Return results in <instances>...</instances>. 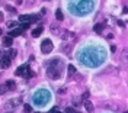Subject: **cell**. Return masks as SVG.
<instances>
[{
	"label": "cell",
	"instance_id": "cell-1",
	"mask_svg": "<svg viewBox=\"0 0 128 113\" xmlns=\"http://www.w3.org/2000/svg\"><path fill=\"white\" fill-rule=\"evenodd\" d=\"M105 60V54L95 48H83L79 54V61L86 67H98Z\"/></svg>",
	"mask_w": 128,
	"mask_h": 113
},
{
	"label": "cell",
	"instance_id": "cell-2",
	"mask_svg": "<svg viewBox=\"0 0 128 113\" xmlns=\"http://www.w3.org/2000/svg\"><path fill=\"white\" fill-rule=\"evenodd\" d=\"M68 9L71 13H74L77 16H83L93 9V1H76V3L71 1L68 4Z\"/></svg>",
	"mask_w": 128,
	"mask_h": 113
},
{
	"label": "cell",
	"instance_id": "cell-3",
	"mask_svg": "<svg viewBox=\"0 0 128 113\" xmlns=\"http://www.w3.org/2000/svg\"><path fill=\"white\" fill-rule=\"evenodd\" d=\"M34 103L36 105V106H39V107H44L45 105H48V102H50V99H51V93L48 91V90H45V89H39V90H36L35 93H34Z\"/></svg>",
	"mask_w": 128,
	"mask_h": 113
},
{
	"label": "cell",
	"instance_id": "cell-4",
	"mask_svg": "<svg viewBox=\"0 0 128 113\" xmlns=\"http://www.w3.org/2000/svg\"><path fill=\"white\" fill-rule=\"evenodd\" d=\"M50 62H51V64H50V67H48V70H47L48 77L52 78V80L60 78V75H61V70H63V65H61V62H60V60L55 58L54 61H50Z\"/></svg>",
	"mask_w": 128,
	"mask_h": 113
},
{
	"label": "cell",
	"instance_id": "cell-5",
	"mask_svg": "<svg viewBox=\"0 0 128 113\" xmlns=\"http://www.w3.org/2000/svg\"><path fill=\"white\" fill-rule=\"evenodd\" d=\"M52 49H54L52 41H50V39H44V41L41 42V51H42L44 54H50Z\"/></svg>",
	"mask_w": 128,
	"mask_h": 113
},
{
	"label": "cell",
	"instance_id": "cell-6",
	"mask_svg": "<svg viewBox=\"0 0 128 113\" xmlns=\"http://www.w3.org/2000/svg\"><path fill=\"white\" fill-rule=\"evenodd\" d=\"M10 61H12V60H10L9 57H1V60H0V68H3V70H4V68H9L10 64H12Z\"/></svg>",
	"mask_w": 128,
	"mask_h": 113
},
{
	"label": "cell",
	"instance_id": "cell-7",
	"mask_svg": "<svg viewBox=\"0 0 128 113\" xmlns=\"http://www.w3.org/2000/svg\"><path fill=\"white\" fill-rule=\"evenodd\" d=\"M51 33H54V35H61V26L60 25H51Z\"/></svg>",
	"mask_w": 128,
	"mask_h": 113
},
{
	"label": "cell",
	"instance_id": "cell-8",
	"mask_svg": "<svg viewBox=\"0 0 128 113\" xmlns=\"http://www.w3.org/2000/svg\"><path fill=\"white\" fill-rule=\"evenodd\" d=\"M42 32H44V28H42V26H38V28H35V29L32 30V36H34V38H38Z\"/></svg>",
	"mask_w": 128,
	"mask_h": 113
},
{
	"label": "cell",
	"instance_id": "cell-9",
	"mask_svg": "<svg viewBox=\"0 0 128 113\" xmlns=\"http://www.w3.org/2000/svg\"><path fill=\"white\" fill-rule=\"evenodd\" d=\"M85 109H86L89 113H93V112H95L93 103H92V102H89V100H87V102H85Z\"/></svg>",
	"mask_w": 128,
	"mask_h": 113
},
{
	"label": "cell",
	"instance_id": "cell-10",
	"mask_svg": "<svg viewBox=\"0 0 128 113\" xmlns=\"http://www.w3.org/2000/svg\"><path fill=\"white\" fill-rule=\"evenodd\" d=\"M26 68H28V65H20V67H17V70H16V75H23L25 73H26Z\"/></svg>",
	"mask_w": 128,
	"mask_h": 113
},
{
	"label": "cell",
	"instance_id": "cell-11",
	"mask_svg": "<svg viewBox=\"0 0 128 113\" xmlns=\"http://www.w3.org/2000/svg\"><path fill=\"white\" fill-rule=\"evenodd\" d=\"M103 26H105V22H102V23H96L95 25V32L96 33H102V30H103Z\"/></svg>",
	"mask_w": 128,
	"mask_h": 113
},
{
	"label": "cell",
	"instance_id": "cell-12",
	"mask_svg": "<svg viewBox=\"0 0 128 113\" xmlns=\"http://www.w3.org/2000/svg\"><path fill=\"white\" fill-rule=\"evenodd\" d=\"M6 87H7V90H15L16 89V84H15L13 80H7L6 81Z\"/></svg>",
	"mask_w": 128,
	"mask_h": 113
},
{
	"label": "cell",
	"instance_id": "cell-13",
	"mask_svg": "<svg viewBox=\"0 0 128 113\" xmlns=\"http://www.w3.org/2000/svg\"><path fill=\"white\" fill-rule=\"evenodd\" d=\"M20 33H22V29H13V30L9 33V36H10V38H15V36H19Z\"/></svg>",
	"mask_w": 128,
	"mask_h": 113
},
{
	"label": "cell",
	"instance_id": "cell-14",
	"mask_svg": "<svg viewBox=\"0 0 128 113\" xmlns=\"http://www.w3.org/2000/svg\"><path fill=\"white\" fill-rule=\"evenodd\" d=\"M12 44H13V39H12L10 36H6V38L3 39V45H4V46H10Z\"/></svg>",
	"mask_w": 128,
	"mask_h": 113
},
{
	"label": "cell",
	"instance_id": "cell-15",
	"mask_svg": "<svg viewBox=\"0 0 128 113\" xmlns=\"http://www.w3.org/2000/svg\"><path fill=\"white\" fill-rule=\"evenodd\" d=\"M16 55H17V51H16V49H9V51H7V57H9L10 60H13Z\"/></svg>",
	"mask_w": 128,
	"mask_h": 113
},
{
	"label": "cell",
	"instance_id": "cell-16",
	"mask_svg": "<svg viewBox=\"0 0 128 113\" xmlns=\"http://www.w3.org/2000/svg\"><path fill=\"white\" fill-rule=\"evenodd\" d=\"M55 17H57V20H63V19H64L61 9H57V12H55Z\"/></svg>",
	"mask_w": 128,
	"mask_h": 113
},
{
	"label": "cell",
	"instance_id": "cell-17",
	"mask_svg": "<svg viewBox=\"0 0 128 113\" xmlns=\"http://www.w3.org/2000/svg\"><path fill=\"white\" fill-rule=\"evenodd\" d=\"M23 77H26V78H32V77H35V73L31 71V70H26V73L23 74Z\"/></svg>",
	"mask_w": 128,
	"mask_h": 113
},
{
	"label": "cell",
	"instance_id": "cell-18",
	"mask_svg": "<svg viewBox=\"0 0 128 113\" xmlns=\"http://www.w3.org/2000/svg\"><path fill=\"white\" fill-rule=\"evenodd\" d=\"M23 110H25V113H31L32 112V106H29V105H23Z\"/></svg>",
	"mask_w": 128,
	"mask_h": 113
},
{
	"label": "cell",
	"instance_id": "cell-19",
	"mask_svg": "<svg viewBox=\"0 0 128 113\" xmlns=\"http://www.w3.org/2000/svg\"><path fill=\"white\" fill-rule=\"evenodd\" d=\"M67 70H68V73H70L71 75L76 73V67H74V65H68V67H67Z\"/></svg>",
	"mask_w": 128,
	"mask_h": 113
},
{
	"label": "cell",
	"instance_id": "cell-20",
	"mask_svg": "<svg viewBox=\"0 0 128 113\" xmlns=\"http://www.w3.org/2000/svg\"><path fill=\"white\" fill-rule=\"evenodd\" d=\"M80 103H82V100H80V97H74V99H73V105H74V106H79Z\"/></svg>",
	"mask_w": 128,
	"mask_h": 113
},
{
	"label": "cell",
	"instance_id": "cell-21",
	"mask_svg": "<svg viewBox=\"0 0 128 113\" xmlns=\"http://www.w3.org/2000/svg\"><path fill=\"white\" fill-rule=\"evenodd\" d=\"M17 25V22H15V20H9L7 22V28H13V26H16Z\"/></svg>",
	"mask_w": 128,
	"mask_h": 113
},
{
	"label": "cell",
	"instance_id": "cell-22",
	"mask_svg": "<svg viewBox=\"0 0 128 113\" xmlns=\"http://www.w3.org/2000/svg\"><path fill=\"white\" fill-rule=\"evenodd\" d=\"M6 90H7L6 84H4V86H0V94H4V93H6Z\"/></svg>",
	"mask_w": 128,
	"mask_h": 113
},
{
	"label": "cell",
	"instance_id": "cell-23",
	"mask_svg": "<svg viewBox=\"0 0 128 113\" xmlns=\"http://www.w3.org/2000/svg\"><path fill=\"white\" fill-rule=\"evenodd\" d=\"M85 102H87V99H89V91H86V93H83V97H82Z\"/></svg>",
	"mask_w": 128,
	"mask_h": 113
},
{
	"label": "cell",
	"instance_id": "cell-24",
	"mask_svg": "<svg viewBox=\"0 0 128 113\" xmlns=\"http://www.w3.org/2000/svg\"><path fill=\"white\" fill-rule=\"evenodd\" d=\"M66 113H76V112L73 110V107H67L66 109Z\"/></svg>",
	"mask_w": 128,
	"mask_h": 113
},
{
	"label": "cell",
	"instance_id": "cell-25",
	"mask_svg": "<svg viewBox=\"0 0 128 113\" xmlns=\"http://www.w3.org/2000/svg\"><path fill=\"white\" fill-rule=\"evenodd\" d=\"M20 26H22V29H28L29 28V23H22Z\"/></svg>",
	"mask_w": 128,
	"mask_h": 113
},
{
	"label": "cell",
	"instance_id": "cell-26",
	"mask_svg": "<svg viewBox=\"0 0 128 113\" xmlns=\"http://www.w3.org/2000/svg\"><path fill=\"white\" fill-rule=\"evenodd\" d=\"M57 109H58V107H52V109L50 110V113H58V110H57Z\"/></svg>",
	"mask_w": 128,
	"mask_h": 113
},
{
	"label": "cell",
	"instance_id": "cell-27",
	"mask_svg": "<svg viewBox=\"0 0 128 113\" xmlns=\"http://www.w3.org/2000/svg\"><path fill=\"white\" fill-rule=\"evenodd\" d=\"M118 25H119V26H122V28H124V26H125V23H124V22H122V20H118Z\"/></svg>",
	"mask_w": 128,
	"mask_h": 113
},
{
	"label": "cell",
	"instance_id": "cell-28",
	"mask_svg": "<svg viewBox=\"0 0 128 113\" xmlns=\"http://www.w3.org/2000/svg\"><path fill=\"white\" fill-rule=\"evenodd\" d=\"M115 51H117V46H115V45H112V46H111V52H115Z\"/></svg>",
	"mask_w": 128,
	"mask_h": 113
},
{
	"label": "cell",
	"instance_id": "cell-29",
	"mask_svg": "<svg viewBox=\"0 0 128 113\" xmlns=\"http://www.w3.org/2000/svg\"><path fill=\"white\" fill-rule=\"evenodd\" d=\"M124 13H128V7H125V9H124Z\"/></svg>",
	"mask_w": 128,
	"mask_h": 113
},
{
	"label": "cell",
	"instance_id": "cell-30",
	"mask_svg": "<svg viewBox=\"0 0 128 113\" xmlns=\"http://www.w3.org/2000/svg\"><path fill=\"white\" fill-rule=\"evenodd\" d=\"M0 35H3V29L1 28H0Z\"/></svg>",
	"mask_w": 128,
	"mask_h": 113
},
{
	"label": "cell",
	"instance_id": "cell-31",
	"mask_svg": "<svg viewBox=\"0 0 128 113\" xmlns=\"http://www.w3.org/2000/svg\"><path fill=\"white\" fill-rule=\"evenodd\" d=\"M0 20H1V13H0Z\"/></svg>",
	"mask_w": 128,
	"mask_h": 113
},
{
	"label": "cell",
	"instance_id": "cell-32",
	"mask_svg": "<svg viewBox=\"0 0 128 113\" xmlns=\"http://www.w3.org/2000/svg\"><path fill=\"white\" fill-rule=\"evenodd\" d=\"M76 113H80V112H76Z\"/></svg>",
	"mask_w": 128,
	"mask_h": 113
},
{
	"label": "cell",
	"instance_id": "cell-33",
	"mask_svg": "<svg viewBox=\"0 0 128 113\" xmlns=\"http://www.w3.org/2000/svg\"><path fill=\"white\" fill-rule=\"evenodd\" d=\"M124 113H128V112H124Z\"/></svg>",
	"mask_w": 128,
	"mask_h": 113
},
{
	"label": "cell",
	"instance_id": "cell-34",
	"mask_svg": "<svg viewBox=\"0 0 128 113\" xmlns=\"http://www.w3.org/2000/svg\"><path fill=\"white\" fill-rule=\"evenodd\" d=\"M58 113H61V112H58Z\"/></svg>",
	"mask_w": 128,
	"mask_h": 113
}]
</instances>
